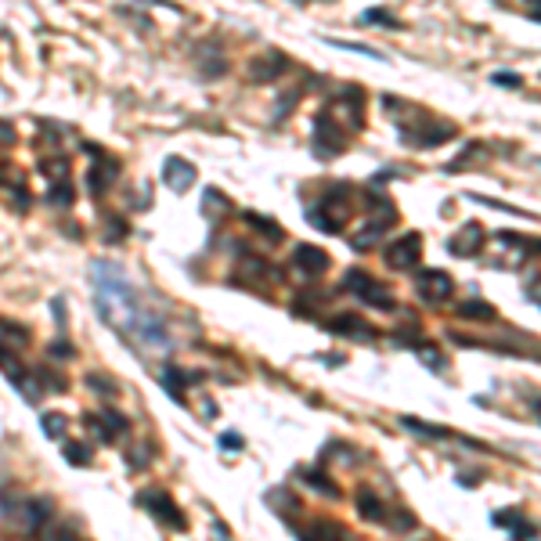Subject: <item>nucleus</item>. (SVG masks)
Listing matches in <instances>:
<instances>
[{"label": "nucleus", "mask_w": 541, "mask_h": 541, "mask_svg": "<svg viewBox=\"0 0 541 541\" xmlns=\"http://www.w3.org/2000/svg\"><path fill=\"white\" fill-rule=\"evenodd\" d=\"M519 519H524V516H519L516 509H502V512H494V527H505V531H512V527L519 524Z\"/></svg>", "instance_id": "36"}, {"label": "nucleus", "mask_w": 541, "mask_h": 541, "mask_svg": "<svg viewBox=\"0 0 541 541\" xmlns=\"http://www.w3.org/2000/svg\"><path fill=\"white\" fill-rule=\"evenodd\" d=\"M285 69H289V58H285L282 51H270V54H264V58H253V66H249V76L264 83V79H278Z\"/></svg>", "instance_id": "14"}, {"label": "nucleus", "mask_w": 541, "mask_h": 541, "mask_svg": "<svg viewBox=\"0 0 541 541\" xmlns=\"http://www.w3.org/2000/svg\"><path fill=\"white\" fill-rule=\"evenodd\" d=\"M303 480H307L310 487H314V491H325L328 498H340V487H336V480H328L325 473H314V469H307V473H303Z\"/></svg>", "instance_id": "28"}, {"label": "nucleus", "mask_w": 541, "mask_h": 541, "mask_svg": "<svg viewBox=\"0 0 541 541\" xmlns=\"http://www.w3.org/2000/svg\"><path fill=\"white\" fill-rule=\"evenodd\" d=\"M0 368L8 372L11 386H15L18 393H22L26 401H33V404L40 401V386H29V372H26L22 365H18V358L11 353V346H0Z\"/></svg>", "instance_id": "8"}, {"label": "nucleus", "mask_w": 541, "mask_h": 541, "mask_svg": "<svg viewBox=\"0 0 541 541\" xmlns=\"http://www.w3.org/2000/svg\"><path fill=\"white\" fill-rule=\"evenodd\" d=\"M415 289H419V296L426 303H444L455 293V282H451V275H444V270L433 267V270H422L419 282H415Z\"/></svg>", "instance_id": "7"}, {"label": "nucleus", "mask_w": 541, "mask_h": 541, "mask_svg": "<svg viewBox=\"0 0 541 541\" xmlns=\"http://www.w3.org/2000/svg\"><path fill=\"white\" fill-rule=\"evenodd\" d=\"M0 332H4L8 340H15V343H29V328L11 325V321H4V318H0Z\"/></svg>", "instance_id": "34"}, {"label": "nucleus", "mask_w": 541, "mask_h": 541, "mask_svg": "<svg viewBox=\"0 0 541 541\" xmlns=\"http://www.w3.org/2000/svg\"><path fill=\"white\" fill-rule=\"evenodd\" d=\"M116 174H119V159L112 155H101V166H91L87 174V184H91V195H109V188L116 184Z\"/></svg>", "instance_id": "12"}, {"label": "nucleus", "mask_w": 541, "mask_h": 541, "mask_svg": "<svg viewBox=\"0 0 541 541\" xmlns=\"http://www.w3.org/2000/svg\"><path fill=\"white\" fill-rule=\"evenodd\" d=\"M459 314L469 318V321H494V318H498V310H494L491 303H484V300H469V303L459 307Z\"/></svg>", "instance_id": "20"}, {"label": "nucleus", "mask_w": 541, "mask_h": 541, "mask_svg": "<svg viewBox=\"0 0 541 541\" xmlns=\"http://www.w3.org/2000/svg\"><path fill=\"white\" fill-rule=\"evenodd\" d=\"M220 448H224V451H242V448H245V441H242V433H235V429H227V433H220Z\"/></svg>", "instance_id": "38"}, {"label": "nucleus", "mask_w": 541, "mask_h": 541, "mask_svg": "<svg viewBox=\"0 0 541 541\" xmlns=\"http://www.w3.org/2000/svg\"><path fill=\"white\" fill-rule=\"evenodd\" d=\"M51 358H66V361H69V358H76V350H73V343L54 340V343H51Z\"/></svg>", "instance_id": "41"}, {"label": "nucleus", "mask_w": 541, "mask_h": 541, "mask_svg": "<svg viewBox=\"0 0 541 541\" xmlns=\"http://www.w3.org/2000/svg\"><path fill=\"white\" fill-rule=\"evenodd\" d=\"M491 83H498V87H524V79H519V73H494Z\"/></svg>", "instance_id": "40"}, {"label": "nucleus", "mask_w": 541, "mask_h": 541, "mask_svg": "<svg viewBox=\"0 0 541 541\" xmlns=\"http://www.w3.org/2000/svg\"><path fill=\"white\" fill-rule=\"evenodd\" d=\"M127 231H130V227H127V220H123V217H109L105 220V242L109 245L123 242V238H127Z\"/></svg>", "instance_id": "30"}, {"label": "nucleus", "mask_w": 541, "mask_h": 541, "mask_svg": "<svg viewBox=\"0 0 541 541\" xmlns=\"http://www.w3.org/2000/svg\"><path fill=\"white\" fill-rule=\"evenodd\" d=\"M325 328H328V332H336V336L361 340V343L376 340V328H372V325H365V318H358V314H340V318L325 321Z\"/></svg>", "instance_id": "11"}, {"label": "nucleus", "mask_w": 541, "mask_h": 541, "mask_svg": "<svg viewBox=\"0 0 541 541\" xmlns=\"http://www.w3.org/2000/svg\"><path fill=\"white\" fill-rule=\"evenodd\" d=\"M40 426H44V436H51V441H61V436H66V415L61 411H44L40 415Z\"/></svg>", "instance_id": "21"}, {"label": "nucleus", "mask_w": 541, "mask_h": 541, "mask_svg": "<svg viewBox=\"0 0 541 541\" xmlns=\"http://www.w3.org/2000/svg\"><path fill=\"white\" fill-rule=\"evenodd\" d=\"M343 148H346V134L340 130V123L328 112H321L314 119V155L318 159H336V155H343Z\"/></svg>", "instance_id": "4"}, {"label": "nucleus", "mask_w": 541, "mask_h": 541, "mask_svg": "<svg viewBox=\"0 0 541 541\" xmlns=\"http://www.w3.org/2000/svg\"><path fill=\"white\" fill-rule=\"evenodd\" d=\"M484 242H487L484 227L480 224H466L459 235L448 238V253H455V257H476L484 249Z\"/></svg>", "instance_id": "9"}, {"label": "nucleus", "mask_w": 541, "mask_h": 541, "mask_svg": "<svg viewBox=\"0 0 541 541\" xmlns=\"http://www.w3.org/2000/svg\"><path fill=\"white\" fill-rule=\"evenodd\" d=\"M415 353H419V361H422L426 368H433V372H444V368H448V361H444V353H436L433 346H419V350H415Z\"/></svg>", "instance_id": "32"}, {"label": "nucleus", "mask_w": 541, "mask_h": 541, "mask_svg": "<svg viewBox=\"0 0 541 541\" xmlns=\"http://www.w3.org/2000/svg\"><path fill=\"white\" fill-rule=\"evenodd\" d=\"M202 213H206V220L220 224L227 213H231V202H227V195H224V192L206 188V195H202Z\"/></svg>", "instance_id": "15"}, {"label": "nucleus", "mask_w": 541, "mask_h": 541, "mask_svg": "<svg viewBox=\"0 0 541 541\" xmlns=\"http://www.w3.org/2000/svg\"><path fill=\"white\" fill-rule=\"evenodd\" d=\"M242 220H245V224H253L257 231H264V238L282 242V227H278L275 220H267V217H260V213H242Z\"/></svg>", "instance_id": "22"}, {"label": "nucleus", "mask_w": 541, "mask_h": 541, "mask_svg": "<svg viewBox=\"0 0 541 541\" xmlns=\"http://www.w3.org/2000/svg\"><path fill=\"white\" fill-rule=\"evenodd\" d=\"M267 502H270V509H278L282 516L300 512V502H296V498H289V491H285V487H275V491L267 494Z\"/></svg>", "instance_id": "26"}, {"label": "nucleus", "mask_w": 541, "mask_h": 541, "mask_svg": "<svg viewBox=\"0 0 541 541\" xmlns=\"http://www.w3.org/2000/svg\"><path fill=\"white\" fill-rule=\"evenodd\" d=\"M195 177H199V170H195V162H188V159H181V155H170L162 162V181H166V188L170 192H177V195H184L195 184Z\"/></svg>", "instance_id": "6"}, {"label": "nucleus", "mask_w": 541, "mask_h": 541, "mask_svg": "<svg viewBox=\"0 0 541 541\" xmlns=\"http://www.w3.org/2000/svg\"><path fill=\"white\" fill-rule=\"evenodd\" d=\"M40 376L47 379V386H51V390H66V383H61V379L54 376V372H40Z\"/></svg>", "instance_id": "45"}, {"label": "nucleus", "mask_w": 541, "mask_h": 541, "mask_svg": "<svg viewBox=\"0 0 541 541\" xmlns=\"http://www.w3.org/2000/svg\"><path fill=\"white\" fill-rule=\"evenodd\" d=\"M91 285H94V307L101 321L109 328L130 336L141 346H170L166 321L152 310H144L137 300V289L130 285L127 270L112 260H94L91 264Z\"/></svg>", "instance_id": "1"}, {"label": "nucleus", "mask_w": 541, "mask_h": 541, "mask_svg": "<svg viewBox=\"0 0 541 541\" xmlns=\"http://www.w3.org/2000/svg\"><path fill=\"white\" fill-rule=\"evenodd\" d=\"M83 422H87V426H91V429L98 433V441H101V444H112V441H116V436H112V433L105 429V422H101L98 415H87V419H83Z\"/></svg>", "instance_id": "37"}, {"label": "nucleus", "mask_w": 541, "mask_h": 541, "mask_svg": "<svg viewBox=\"0 0 541 541\" xmlns=\"http://www.w3.org/2000/svg\"><path fill=\"white\" fill-rule=\"evenodd\" d=\"M61 455H66V459H69L73 466H79V469L91 462V451L83 448V444H76V441H66V448H61Z\"/></svg>", "instance_id": "31"}, {"label": "nucleus", "mask_w": 541, "mask_h": 541, "mask_svg": "<svg viewBox=\"0 0 541 541\" xmlns=\"http://www.w3.org/2000/svg\"><path fill=\"white\" fill-rule=\"evenodd\" d=\"M358 296H361L368 307H379V310H393V307H397V303H393V296H390V289L379 285V282H368Z\"/></svg>", "instance_id": "18"}, {"label": "nucleus", "mask_w": 541, "mask_h": 541, "mask_svg": "<svg viewBox=\"0 0 541 541\" xmlns=\"http://www.w3.org/2000/svg\"><path fill=\"white\" fill-rule=\"evenodd\" d=\"M137 505L148 509L155 519H162L170 531H188V519H184V512L174 505V498L166 494V491H141L137 494Z\"/></svg>", "instance_id": "3"}, {"label": "nucleus", "mask_w": 541, "mask_h": 541, "mask_svg": "<svg viewBox=\"0 0 541 541\" xmlns=\"http://www.w3.org/2000/svg\"><path fill=\"white\" fill-rule=\"evenodd\" d=\"M350 195H353L350 184H332V188L325 192V199L307 210L310 224L321 227V231H343V224L350 217Z\"/></svg>", "instance_id": "2"}, {"label": "nucleus", "mask_w": 541, "mask_h": 541, "mask_svg": "<svg viewBox=\"0 0 541 541\" xmlns=\"http://www.w3.org/2000/svg\"><path fill=\"white\" fill-rule=\"evenodd\" d=\"M361 18H365V22H383V26H393V29L401 26V22H397V18H393L390 11H379V8H368Z\"/></svg>", "instance_id": "35"}, {"label": "nucleus", "mask_w": 541, "mask_h": 541, "mask_svg": "<svg viewBox=\"0 0 541 541\" xmlns=\"http://www.w3.org/2000/svg\"><path fill=\"white\" fill-rule=\"evenodd\" d=\"M51 310H54V325H66V318H69L66 303H61V300H51Z\"/></svg>", "instance_id": "43"}, {"label": "nucleus", "mask_w": 541, "mask_h": 541, "mask_svg": "<svg viewBox=\"0 0 541 541\" xmlns=\"http://www.w3.org/2000/svg\"><path fill=\"white\" fill-rule=\"evenodd\" d=\"M509 534H512V541H534V534H538V531L531 527V519H519V524H516Z\"/></svg>", "instance_id": "39"}, {"label": "nucleus", "mask_w": 541, "mask_h": 541, "mask_svg": "<svg viewBox=\"0 0 541 541\" xmlns=\"http://www.w3.org/2000/svg\"><path fill=\"white\" fill-rule=\"evenodd\" d=\"M51 512H54L51 498H33V502H26V527L29 531H40L51 519Z\"/></svg>", "instance_id": "16"}, {"label": "nucleus", "mask_w": 541, "mask_h": 541, "mask_svg": "<svg viewBox=\"0 0 541 541\" xmlns=\"http://www.w3.org/2000/svg\"><path fill=\"white\" fill-rule=\"evenodd\" d=\"M358 512L365 519H383V502L372 491H358Z\"/></svg>", "instance_id": "25"}, {"label": "nucleus", "mask_w": 541, "mask_h": 541, "mask_svg": "<svg viewBox=\"0 0 541 541\" xmlns=\"http://www.w3.org/2000/svg\"><path fill=\"white\" fill-rule=\"evenodd\" d=\"M393 527H397V531H411L415 527V516L411 512H397V516H393Z\"/></svg>", "instance_id": "42"}, {"label": "nucleus", "mask_w": 541, "mask_h": 541, "mask_svg": "<svg viewBox=\"0 0 541 541\" xmlns=\"http://www.w3.org/2000/svg\"><path fill=\"white\" fill-rule=\"evenodd\" d=\"M87 386H91L94 393H101V397H116V390H119L109 376H101V372H91V376H87Z\"/></svg>", "instance_id": "29"}, {"label": "nucleus", "mask_w": 541, "mask_h": 541, "mask_svg": "<svg viewBox=\"0 0 541 541\" xmlns=\"http://www.w3.org/2000/svg\"><path fill=\"white\" fill-rule=\"evenodd\" d=\"M40 174H44L51 184H58L61 177L69 174V159H66V155H58V159H40Z\"/></svg>", "instance_id": "24"}, {"label": "nucleus", "mask_w": 541, "mask_h": 541, "mask_svg": "<svg viewBox=\"0 0 541 541\" xmlns=\"http://www.w3.org/2000/svg\"><path fill=\"white\" fill-rule=\"evenodd\" d=\"M451 137H455V127H451V123H429L422 134H411V141L419 144V148H433V144L451 141Z\"/></svg>", "instance_id": "17"}, {"label": "nucleus", "mask_w": 541, "mask_h": 541, "mask_svg": "<svg viewBox=\"0 0 541 541\" xmlns=\"http://www.w3.org/2000/svg\"><path fill=\"white\" fill-rule=\"evenodd\" d=\"M15 141V127L11 123H0V144H11Z\"/></svg>", "instance_id": "44"}, {"label": "nucleus", "mask_w": 541, "mask_h": 541, "mask_svg": "<svg viewBox=\"0 0 541 541\" xmlns=\"http://www.w3.org/2000/svg\"><path fill=\"white\" fill-rule=\"evenodd\" d=\"M195 383H202V372H184V368H177V365H166V368H162V386H166V393H170L174 401H181V404H184V386H195Z\"/></svg>", "instance_id": "13"}, {"label": "nucleus", "mask_w": 541, "mask_h": 541, "mask_svg": "<svg viewBox=\"0 0 541 541\" xmlns=\"http://www.w3.org/2000/svg\"><path fill=\"white\" fill-rule=\"evenodd\" d=\"M411 433H422V436H429V441H448V429H441V426H429V422H422V419H411V415H404V419H401Z\"/></svg>", "instance_id": "23"}, {"label": "nucleus", "mask_w": 541, "mask_h": 541, "mask_svg": "<svg viewBox=\"0 0 541 541\" xmlns=\"http://www.w3.org/2000/svg\"><path fill=\"white\" fill-rule=\"evenodd\" d=\"M340 98L346 105H353V101H361V87H346ZM361 127H365V112H353V130H361Z\"/></svg>", "instance_id": "33"}, {"label": "nucleus", "mask_w": 541, "mask_h": 541, "mask_svg": "<svg viewBox=\"0 0 541 541\" xmlns=\"http://www.w3.org/2000/svg\"><path fill=\"white\" fill-rule=\"evenodd\" d=\"M98 419L105 422V429H109L112 436H119V433H127V429H130L127 415H119V411H112V408H101V415H98Z\"/></svg>", "instance_id": "27"}, {"label": "nucleus", "mask_w": 541, "mask_h": 541, "mask_svg": "<svg viewBox=\"0 0 541 541\" xmlns=\"http://www.w3.org/2000/svg\"><path fill=\"white\" fill-rule=\"evenodd\" d=\"M293 264L303 270V275H321V270H328V264H332V257L325 253L321 245H310V242H300L296 249H293Z\"/></svg>", "instance_id": "10"}, {"label": "nucleus", "mask_w": 541, "mask_h": 541, "mask_svg": "<svg viewBox=\"0 0 541 541\" xmlns=\"http://www.w3.org/2000/svg\"><path fill=\"white\" fill-rule=\"evenodd\" d=\"M73 199H76V192H73V184H69V181L51 184L47 195H44V202H47V206H54V210H66V206H73Z\"/></svg>", "instance_id": "19"}, {"label": "nucleus", "mask_w": 541, "mask_h": 541, "mask_svg": "<svg viewBox=\"0 0 541 541\" xmlns=\"http://www.w3.org/2000/svg\"><path fill=\"white\" fill-rule=\"evenodd\" d=\"M213 534H217V541H227V527L220 524V519H213Z\"/></svg>", "instance_id": "46"}, {"label": "nucleus", "mask_w": 541, "mask_h": 541, "mask_svg": "<svg viewBox=\"0 0 541 541\" xmlns=\"http://www.w3.org/2000/svg\"><path fill=\"white\" fill-rule=\"evenodd\" d=\"M419 260H422V235L419 231L401 235L393 245H386V264L393 270H411V267H419Z\"/></svg>", "instance_id": "5"}]
</instances>
